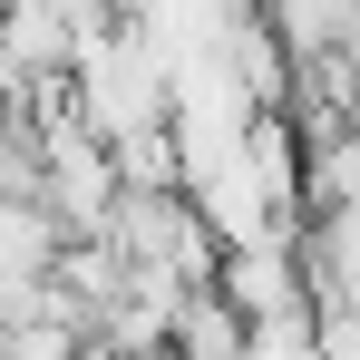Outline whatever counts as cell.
Instances as JSON below:
<instances>
[{
  "label": "cell",
  "mask_w": 360,
  "mask_h": 360,
  "mask_svg": "<svg viewBox=\"0 0 360 360\" xmlns=\"http://www.w3.org/2000/svg\"><path fill=\"white\" fill-rule=\"evenodd\" d=\"M311 195L321 205H360V108L311 127Z\"/></svg>",
  "instance_id": "obj_1"
}]
</instances>
